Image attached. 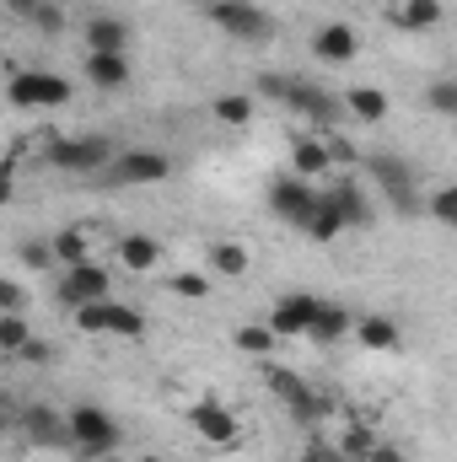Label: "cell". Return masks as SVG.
<instances>
[{"label":"cell","mask_w":457,"mask_h":462,"mask_svg":"<svg viewBox=\"0 0 457 462\" xmlns=\"http://www.w3.org/2000/svg\"><path fill=\"white\" fill-rule=\"evenodd\" d=\"M16 360H27V365H49V360H54V349L43 345V339H27V345L16 349Z\"/></svg>","instance_id":"39"},{"label":"cell","mask_w":457,"mask_h":462,"mask_svg":"<svg viewBox=\"0 0 457 462\" xmlns=\"http://www.w3.org/2000/svg\"><path fill=\"white\" fill-rule=\"evenodd\" d=\"M140 462H162V457H140Z\"/></svg>","instance_id":"45"},{"label":"cell","mask_w":457,"mask_h":462,"mask_svg":"<svg viewBox=\"0 0 457 462\" xmlns=\"http://www.w3.org/2000/svg\"><path fill=\"white\" fill-rule=\"evenodd\" d=\"M350 312L344 307H334V301H318V312H312V323H307V339H318V345H334V339H344L350 334Z\"/></svg>","instance_id":"19"},{"label":"cell","mask_w":457,"mask_h":462,"mask_svg":"<svg viewBox=\"0 0 457 462\" xmlns=\"http://www.w3.org/2000/svg\"><path fill=\"white\" fill-rule=\"evenodd\" d=\"M103 296H114V269H103V263H92V258L70 263V274L60 280V301H65L70 312L87 307V301H103Z\"/></svg>","instance_id":"8"},{"label":"cell","mask_w":457,"mask_h":462,"mask_svg":"<svg viewBox=\"0 0 457 462\" xmlns=\"http://www.w3.org/2000/svg\"><path fill=\"white\" fill-rule=\"evenodd\" d=\"M22 263L27 269H49L54 263V247L49 242H22Z\"/></svg>","instance_id":"36"},{"label":"cell","mask_w":457,"mask_h":462,"mask_svg":"<svg viewBox=\"0 0 457 462\" xmlns=\"http://www.w3.org/2000/svg\"><path fill=\"white\" fill-rule=\"evenodd\" d=\"M98 462H118V452H108V457H98Z\"/></svg>","instance_id":"44"},{"label":"cell","mask_w":457,"mask_h":462,"mask_svg":"<svg viewBox=\"0 0 457 462\" xmlns=\"http://www.w3.org/2000/svg\"><path fill=\"white\" fill-rule=\"evenodd\" d=\"M16 430L27 436V447H43V452H60V447H70L65 414H54L49 403H22V409H16Z\"/></svg>","instance_id":"10"},{"label":"cell","mask_w":457,"mask_h":462,"mask_svg":"<svg viewBox=\"0 0 457 462\" xmlns=\"http://www.w3.org/2000/svg\"><path fill=\"white\" fill-rule=\"evenodd\" d=\"M291 156H296V178H334V167H329V145H323V140L302 134V140L291 145Z\"/></svg>","instance_id":"20"},{"label":"cell","mask_w":457,"mask_h":462,"mask_svg":"<svg viewBox=\"0 0 457 462\" xmlns=\"http://www.w3.org/2000/svg\"><path fill=\"white\" fill-rule=\"evenodd\" d=\"M312 54H318V60H329V65H350V60H355V32H350L344 22L318 27V38H312Z\"/></svg>","instance_id":"17"},{"label":"cell","mask_w":457,"mask_h":462,"mask_svg":"<svg viewBox=\"0 0 457 462\" xmlns=\"http://www.w3.org/2000/svg\"><path fill=\"white\" fill-rule=\"evenodd\" d=\"M33 22H38V27H43V32H60V27H65V11H60V5H54V0H43V5H38V11H33Z\"/></svg>","instance_id":"37"},{"label":"cell","mask_w":457,"mask_h":462,"mask_svg":"<svg viewBox=\"0 0 457 462\" xmlns=\"http://www.w3.org/2000/svg\"><path fill=\"white\" fill-rule=\"evenodd\" d=\"M350 328L360 334V345L366 349H393L398 345V323H393V318H355Z\"/></svg>","instance_id":"23"},{"label":"cell","mask_w":457,"mask_h":462,"mask_svg":"<svg viewBox=\"0 0 457 462\" xmlns=\"http://www.w3.org/2000/svg\"><path fill=\"white\" fill-rule=\"evenodd\" d=\"M312 312H318V296H280V301H275V312H269V334H275V339L307 334Z\"/></svg>","instance_id":"15"},{"label":"cell","mask_w":457,"mask_h":462,"mask_svg":"<svg viewBox=\"0 0 457 462\" xmlns=\"http://www.w3.org/2000/svg\"><path fill=\"white\" fill-rule=\"evenodd\" d=\"M11 103L16 108H60V103H70V81L49 76V70H16L11 76Z\"/></svg>","instance_id":"6"},{"label":"cell","mask_w":457,"mask_h":462,"mask_svg":"<svg viewBox=\"0 0 457 462\" xmlns=\"http://www.w3.org/2000/svg\"><path fill=\"white\" fill-rule=\"evenodd\" d=\"M340 231H344V221L334 216V205L318 194V210L307 216V236H312V242H329V236H340Z\"/></svg>","instance_id":"25"},{"label":"cell","mask_w":457,"mask_h":462,"mask_svg":"<svg viewBox=\"0 0 457 462\" xmlns=\"http://www.w3.org/2000/svg\"><path fill=\"white\" fill-rule=\"evenodd\" d=\"M258 92H264V97H285V76H275V70L258 76Z\"/></svg>","instance_id":"40"},{"label":"cell","mask_w":457,"mask_h":462,"mask_svg":"<svg viewBox=\"0 0 457 462\" xmlns=\"http://www.w3.org/2000/svg\"><path fill=\"white\" fill-rule=\"evenodd\" d=\"M38 5H43V0H5V11H11V16H22V22H33V11H38Z\"/></svg>","instance_id":"43"},{"label":"cell","mask_w":457,"mask_h":462,"mask_svg":"<svg viewBox=\"0 0 457 462\" xmlns=\"http://www.w3.org/2000/svg\"><path fill=\"white\" fill-rule=\"evenodd\" d=\"M114 189H135V183H162L173 172V162L162 151H114V162L103 167Z\"/></svg>","instance_id":"9"},{"label":"cell","mask_w":457,"mask_h":462,"mask_svg":"<svg viewBox=\"0 0 457 462\" xmlns=\"http://www.w3.org/2000/svg\"><path fill=\"white\" fill-rule=\"evenodd\" d=\"M323 145H329V167H360V156H355V145L344 134H329Z\"/></svg>","instance_id":"34"},{"label":"cell","mask_w":457,"mask_h":462,"mask_svg":"<svg viewBox=\"0 0 457 462\" xmlns=\"http://www.w3.org/2000/svg\"><path fill=\"white\" fill-rule=\"evenodd\" d=\"M49 162L65 172H103L114 162V140L108 134H81V140H60L49 145Z\"/></svg>","instance_id":"7"},{"label":"cell","mask_w":457,"mask_h":462,"mask_svg":"<svg viewBox=\"0 0 457 462\" xmlns=\"http://www.w3.org/2000/svg\"><path fill=\"white\" fill-rule=\"evenodd\" d=\"M49 247H54V258H60V263H81V258H87V236H81V231H54V242H49Z\"/></svg>","instance_id":"29"},{"label":"cell","mask_w":457,"mask_h":462,"mask_svg":"<svg viewBox=\"0 0 457 462\" xmlns=\"http://www.w3.org/2000/svg\"><path fill=\"white\" fill-rule=\"evenodd\" d=\"M129 43V27L118 16H92L87 22V54H124Z\"/></svg>","instance_id":"18"},{"label":"cell","mask_w":457,"mask_h":462,"mask_svg":"<svg viewBox=\"0 0 457 462\" xmlns=\"http://www.w3.org/2000/svg\"><path fill=\"white\" fill-rule=\"evenodd\" d=\"M280 103H291L296 114H307L312 124H334V118L344 114L340 97H329V92H318V87H307V81H291V76H285V97H280Z\"/></svg>","instance_id":"13"},{"label":"cell","mask_w":457,"mask_h":462,"mask_svg":"<svg viewBox=\"0 0 457 462\" xmlns=\"http://www.w3.org/2000/svg\"><path fill=\"white\" fill-rule=\"evenodd\" d=\"M210 22H216L221 32H231V38H247V43H264V38L275 32L269 11L253 5V0H210Z\"/></svg>","instance_id":"5"},{"label":"cell","mask_w":457,"mask_h":462,"mask_svg":"<svg viewBox=\"0 0 457 462\" xmlns=\"http://www.w3.org/2000/svg\"><path fill=\"white\" fill-rule=\"evenodd\" d=\"M366 462H404V452H398V447H382V441H371Z\"/></svg>","instance_id":"42"},{"label":"cell","mask_w":457,"mask_h":462,"mask_svg":"<svg viewBox=\"0 0 457 462\" xmlns=\"http://www.w3.org/2000/svg\"><path fill=\"white\" fill-rule=\"evenodd\" d=\"M431 216H436V221H457V189H436Z\"/></svg>","instance_id":"38"},{"label":"cell","mask_w":457,"mask_h":462,"mask_svg":"<svg viewBox=\"0 0 457 462\" xmlns=\"http://www.w3.org/2000/svg\"><path fill=\"white\" fill-rule=\"evenodd\" d=\"M360 172L371 178V189H382L393 199V210H415V167L398 156H360Z\"/></svg>","instance_id":"4"},{"label":"cell","mask_w":457,"mask_h":462,"mask_svg":"<svg viewBox=\"0 0 457 462\" xmlns=\"http://www.w3.org/2000/svg\"><path fill=\"white\" fill-rule=\"evenodd\" d=\"M442 22V0H404L398 5V27H409V32H431Z\"/></svg>","instance_id":"24"},{"label":"cell","mask_w":457,"mask_h":462,"mask_svg":"<svg viewBox=\"0 0 457 462\" xmlns=\"http://www.w3.org/2000/svg\"><path fill=\"white\" fill-rule=\"evenodd\" d=\"M269 210L285 216V221H296V226H307V216L318 210V189H312L307 178H280V183L269 189Z\"/></svg>","instance_id":"11"},{"label":"cell","mask_w":457,"mask_h":462,"mask_svg":"<svg viewBox=\"0 0 457 462\" xmlns=\"http://www.w3.org/2000/svg\"><path fill=\"white\" fill-rule=\"evenodd\" d=\"M16 409H22V403H16V398L0 387V430H5V425H16Z\"/></svg>","instance_id":"41"},{"label":"cell","mask_w":457,"mask_h":462,"mask_svg":"<svg viewBox=\"0 0 457 462\" xmlns=\"http://www.w3.org/2000/svg\"><path fill=\"white\" fill-rule=\"evenodd\" d=\"M65 430H70V447H76L87 462L118 452V425L98 409V403H76V409L65 414Z\"/></svg>","instance_id":"1"},{"label":"cell","mask_w":457,"mask_h":462,"mask_svg":"<svg viewBox=\"0 0 457 462\" xmlns=\"http://www.w3.org/2000/svg\"><path fill=\"white\" fill-rule=\"evenodd\" d=\"M76 328H81V334H124V339H140V334H145V318H140L135 307L114 301V296H103V301L76 307Z\"/></svg>","instance_id":"3"},{"label":"cell","mask_w":457,"mask_h":462,"mask_svg":"<svg viewBox=\"0 0 457 462\" xmlns=\"http://www.w3.org/2000/svg\"><path fill=\"white\" fill-rule=\"evenodd\" d=\"M189 425H194L210 447H231V441H237V420H231V409L221 398H200V403L189 409Z\"/></svg>","instance_id":"12"},{"label":"cell","mask_w":457,"mask_h":462,"mask_svg":"<svg viewBox=\"0 0 457 462\" xmlns=\"http://www.w3.org/2000/svg\"><path fill=\"white\" fill-rule=\"evenodd\" d=\"M344 108L355 118H366V124H377V118H387V92L382 87H355V92H344Z\"/></svg>","instance_id":"22"},{"label":"cell","mask_w":457,"mask_h":462,"mask_svg":"<svg viewBox=\"0 0 457 462\" xmlns=\"http://www.w3.org/2000/svg\"><path fill=\"white\" fill-rule=\"evenodd\" d=\"M210 108H216L221 124H247V118H253V97H247V92H221Z\"/></svg>","instance_id":"26"},{"label":"cell","mask_w":457,"mask_h":462,"mask_svg":"<svg viewBox=\"0 0 457 462\" xmlns=\"http://www.w3.org/2000/svg\"><path fill=\"white\" fill-rule=\"evenodd\" d=\"M323 199L334 205V216H340L344 226H366L371 221V199H366V189L355 178H329V194Z\"/></svg>","instance_id":"14"},{"label":"cell","mask_w":457,"mask_h":462,"mask_svg":"<svg viewBox=\"0 0 457 462\" xmlns=\"http://www.w3.org/2000/svg\"><path fill=\"white\" fill-rule=\"evenodd\" d=\"M87 76H92V87L114 92V87L129 81V60L124 54H87Z\"/></svg>","instance_id":"21"},{"label":"cell","mask_w":457,"mask_h":462,"mask_svg":"<svg viewBox=\"0 0 457 462\" xmlns=\"http://www.w3.org/2000/svg\"><path fill=\"white\" fill-rule=\"evenodd\" d=\"M27 339H33L27 334V318L22 312H0V355H16Z\"/></svg>","instance_id":"27"},{"label":"cell","mask_w":457,"mask_h":462,"mask_svg":"<svg viewBox=\"0 0 457 462\" xmlns=\"http://www.w3.org/2000/svg\"><path fill=\"white\" fill-rule=\"evenodd\" d=\"M210 263H216V274H247V247H237V242H216Z\"/></svg>","instance_id":"28"},{"label":"cell","mask_w":457,"mask_h":462,"mask_svg":"<svg viewBox=\"0 0 457 462\" xmlns=\"http://www.w3.org/2000/svg\"><path fill=\"white\" fill-rule=\"evenodd\" d=\"M0 312H27V291L0 274Z\"/></svg>","instance_id":"35"},{"label":"cell","mask_w":457,"mask_h":462,"mask_svg":"<svg viewBox=\"0 0 457 462\" xmlns=\"http://www.w3.org/2000/svg\"><path fill=\"white\" fill-rule=\"evenodd\" d=\"M118 263H124L129 274H145V269L162 263V242L145 236V231H129V236H118Z\"/></svg>","instance_id":"16"},{"label":"cell","mask_w":457,"mask_h":462,"mask_svg":"<svg viewBox=\"0 0 457 462\" xmlns=\"http://www.w3.org/2000/svg\"><path fill=\"white\" fill-rule=\"evenodd\" d=\"M425 103H431L436 114H457V81H436V87L425 92Z\"/></svg>","instance_id":"33"},{"label":"cell","mask_w":457,"mask_h":462,"mask_svg":"<svg viewBox=\"0 0 457 462\" xmlns=\"http://www.w3.org/2000/svg\"><path fill=\"white\" fill-rule=\"evenodd\" d=\"M264 376H269V387H275V393L285 398V409H291V420H296V425L318 430V425H323V420L334 414V403H329V398H318V393H312V387H307V382H302L296 371H285V365H269Z\"/></svg>","instance_id":"2"},{"label":"cell","mask_w":457,"mask_h":462,"mask_svg":"<svg viewBox=\"0 0 457 462\" xmlns=\"http://www.w3.org/2000/svg\"><path fill=\"white\" fill-rule=\"evenodd\" d=\"M237 349H247V355H269V349H275L269 323H247V328H237Z\"/></svg>","instance_id":"30"},{"label":"cell","mask_w":457,"mask_h":462,"mask_svg":"<svg viewBox=\"0 0 457 462\" xmlns=\"http://www.w3.org/2000/svg\"><path fill=\"white\" fill-rule=\"evenodd\" d=\"M167 291H173V296H189V301H205V296H210V280H205V274H173Z\"/></svg>","instance_id":"32"},{"label":"cell","mask_w":457,"mask_h":462,"mask_svg":"<svg viewBox=\"0 0 457 462\" xmlns=\"http://www.w3.org/2000/svg\"><path fill=\"white\" fill-rule=\"evenodd\" d=\"M366 452H371V430L366 425H350L340 436V457L344 462H366Z\"/></svg>","instance_id":"31"}]
</instances>
